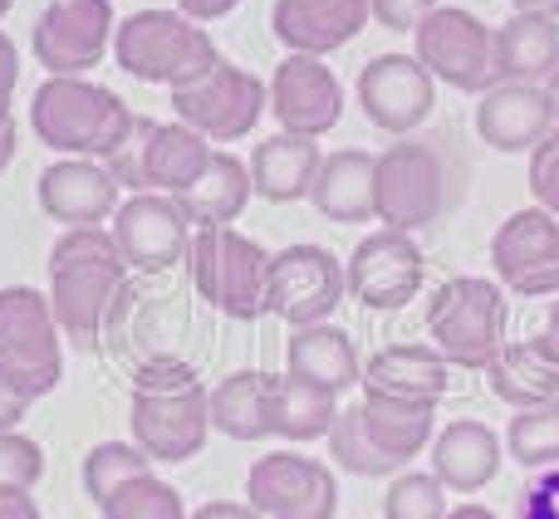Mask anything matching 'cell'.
<instances>
[{
  "instance_id": "42",
  "label": "cell",
  "mask_w": 559,
  "mask_h": 519,
  "mask_svg": "<svg viewBox=\"0 0 559 519\" xmlns=\"http://www.w3.org/2000/svg\"><path fill=\"white\" fill-rule=\"evenodd\" d=\"M432 10H437V0H368V15H373L383 29H397V35L417 29Z\"/></svg>"
},
{
  "instance_id": "19",
  "label": "cell",
  "mask_w": 559,
  "mask_h": 519,
  "mask_svg": "<svg viewBox=\"0 0 559 519\" xmlns=\"http://www.w3.org/2000/svg\"><path fill=\"white\" fill-rule=\"evenodd\" d=\"M271 113L280 133L324 137L344 118V84L314 55H285L271 74Z\"/></svg>"
},
{
  "instance_id": "3",
  "label": "cell",
  "mask_w": 559,
  "mask_h": 519,
  "mask_svg": "<svg viewBox=\"0 0 559 519\" xmlns=\"http://www.w3.org/2000/svg\"><path fill=\"white\" fill-rule=\"evenodd\" d=\"M133 108L84 74H49L29 98V128L59 157H94L104 162L133 128Z\"/></svg>"
},
{
  "instance_id": "15",
  "label": "cell",
  "mask_w": 559,
  "mask_h": 519,
  "mask_svg": "<svg viewBox=\"0 0 559 519\" xmlns=\"http://www.w3.org/2000/svg\"><path fill=\"white\" fill-rule=\"evenodd\" d=\"M427 275V260L417 251V241L407 231H373L354 245V255L344 260L348 299L373 314H397L417 299Z\"/></svg>"
},
{
  "instance_id": "6",
  "label": "cell",
  "mask_w": 559,
  "mask_h": 519,
  "mask_svg": "<svg viewBox=\"0 0 559 519\" xmlns=\"http://www.w3.org/2000/svg\"><path fill=\"white\" fill-rule=\"evenodd\" d=\"M0 373L35 402L49 397L64 377V334L49 294L29 285L0 289Z\"/></svg>"
},
{
  "instance_id": "30",
  "label": "cell",
  "mask_w": 559,
  "mask_h": 519,
  "mask_svg": "<svg viewBox=\"0 0 559 519\" xmlns=\"http://www.w3.org/2000/svg\"><path fill=\"white\" fill-rule=\"evenodd\" d=\"M251 196H255L251 167H246L236 153L216 147V153L206 157L202 177H197L192 186H182L173 202L182 206V216L197 226V231H202V226H231L236 216L251 206Z\"/></svg>"
},
{
  "instance_id": "33",
  "label": "cell",
  "mask_w": 559,
  "mask_h": 519,
  "mask_svg": "<svg viewBox=\"0 0 559 519\" xmlns=\"http://www.w3.org/2000/svg\"><path fill=\"white\" fill-rule=\"evenodd\" d=\"M338 417V393L295 373H271V436L280 442H324Z\"/></svg>"
},
{
  "instance_id": "18",
  "label": "cell",
  "mask_w": 559,
  "mask_h": 519,
  "mask_svg": "<svg viewBox=\"0 0 559 519\" xmlns=\"http://www.w3.org/2000/svg\"><path fill=\"white\" fill-rule=\"evenodd\" d=\"M114 241L123 251L128 269L138 275H167L192 255V231L197 226L182 216V206L163 192H133L114 212Z\"/></svg>"
},
{
  "instance_id": "28",
  "label": "cell",
  "mask_w": 559,
  "mask_h": 519,
  "mask_svg": "<svg viewBox=\"0 0 559 519\" xmlns=\"http://www.w3.org/2000/svg\"><path fill=\"white\" fill-rule=\"evenodd\" d=\"M285 373L309 377V383L329 387V393H348L354 383H364V363H358L354 338L338 324H305L289 328L285 338Z\"/></svg>"
},
{
  "instance_id": "24",
  "label": "cell",
  "mask_w": 559,
  "mask_h": 519,
  "mask_svg": "<svg viewBox=\"0 0 559 519\" xmlns=\"http://www.w3.org/2000/svg\"><path fill=\"white\" fill-rule=\"evenodd\" d=\"M452 387V363L432 343H388L364 363V393L442 402Z\"/></svg>"
},
{
  "instance_id": "23",
  "label": "cell",
  "mask_w": 559,
  "mask_h": 519,
  "mask_svg": "<svg viewBox=\"0 0 559 519\" xmlns=\"http://www.w3.org/2000/svg\"><path fill=\"white\" fill-rule=\"evenodd\" d=\"M501 461H506V442L486 422H472V417H462V422L442 426L432 436V475L456 495L486 491L496 481V471H501Z\"/></svg>"
},
{
  "instance_id": "35",
  "label": "cell",
  "mask_w": 559,
  "mask_h": 519,
  "mask_svg": "<svg viewBox=\"0 0 559 519\" xmlns=\"http://www.w3.org/2000/svg\"><path fill=\"white\" fill-rule=\"evenodd\" d=\"M506 456L525 471H550L559 466V402L525 407L506 426Z\"/></svg>"
},
{
  "instance_id": "1",
  "label": "cell",
  "mask_w": 559,
  "mask_h": 519,
  "mask_svg": "<svg viewBox=\"0 0 559 519\" xmlns=\"http://www.w3.org/2000/svg\"><path fill=\"white\" fill-rule=\"evenodd\" d=\"M128 275L133 269L108 226H74V231H59V241L49 245V304H55L59 334L79 353L98 348Z\"/></svg>"
},
{
  "instance_id": "48",
  "label": "cell",
  "mask_w": 559,
  "mask_h": 519,
  "mask_svg": "<svg viewBox=\"0 0 559 519\" xmlns=\"http://www.w3.org/2000/svg\"><path fill=\"white\" fill-rule=\"evenodd\" d=\"M535 338H540L545 348L559 358V294H555V304H545V314H540V328H531Z\"/></svg>"
},
{
  "instance_id": "32",
  "label": "cell",
  "mask_w": 559,
  "mask_h": 519,
  "mask_svg": "<svg viewBox=\"0 0 559 519\" xmlns=\"http://www.w3.org/2000/svg\"><path fill=\"white\" fill-rule=\"evenodd\" d=\"M364 426L397 466H407L417 451H427L437 436V402H413V397H388V393H364Z\"/></svg>"
},
{
  "instance_id": "54",
  "label": "cell",
  "mask_w": 559,
  "mask_h": 519,
  "mask_svg": "<svg viewBox=\"0 0 559 519\" xmlns=\"http://www.w3.org/2000/svg\"><path fill=\"white\" fill-rule=\"evenodd\" d=\"M511 5H515V10H521V5H525V0H511Z\"/></svg>"
},
{
  "instance_id": "14",
  "label": "cell",
  "mask_w": 559,
  "mask_h": 519,
  "mask_svg": "<svg viewBox=\"0 0 559 519\" xmlns=\"http://www.w3.org/2000/svg\"><path fill=\"white\" fill-rule=\"evenodd\" d=\"M246 505L261 519H334L338 481L319 456L271 451L246 471Z\"/></svg>"
},
{
  "instance_id": "29",
  "label": "cell",
  "mask_w": 559,
  "mask_h": 519,
  "mask_svg": "<svg viewBox=\"0 0 559 519\" xmlns=\"http://www.w3.org/2000/svg\"><path fill=\"white\" fill-rule=\"evenodd\" d=\"M559 69V25L555 15L515 10L496 29V84H545Z\"/></svg>"
},
{
  "instance_id": "17",
  "label": "cell",
  "mask_w": 559,
  "mask_h": 519,
  "mask_svg": "<svg viewBox=\"0 0 559 519\" xmlns=\"http://www.w3.org/2000/svg\"><path fill=\"white\" fill-rule=\"evenodd\" d=\"M358 108L388 137H407L432 118L437 79L417 55H373L358 74Z\"/></svg>"
},
{
  "instance_id": "12",
  "label": "cell",
  "mask_w": 559,
  "mask_h": 519,
  "mask_svg": "<svg viewBox=\"0 0 559 519\" xmlns=\"http://www.w3.org/2000/svg\"><path fill=\"white\" fill-rule=\"evenodd\" d=\"M338 299H348L344 260L324 245H285L271 255L265 269V314H275L280 324L305 328L324 324L338 309Z\"/></svg>"
},
{
  "instance_id": "27",
  "label": "cell",
  "mask_w": 559,
  "mask_h": 519,
  "mask_svg": "<svg viewBox=\"0 0 559 519\" xmlns=\"http://www.w3.org/2000/svg\"><path fill=\"white\" fill-rule=\"evenodd\" d=\"M486 387H491L496 402L515 407H545V402H559V358L540 338H515L496 353V363L486 367Z\"/></svg>"
},
{
  "instance_id": "9",
  "label": "cell",
  "mask_w": 559,
  "mask_h": 519,
  "mask_svg": "<svg viewBox=\"0 0 559 519\" xmlns=\"http://www.w3.org/2000/svg\"><path fill=\"white\" fill-rule=\"evenodd\" d=\"M271 108V84L251 74V69L231 64V59H216L202 79L173 88V113L177 123L197 128L206 143H241L255 133L261 113Z\"/></svg>"
},
{
  "instance_id": "31",
  "label": "cell",
  "mask_w": 559,
  "mask_h": 519,
  "mask_svg": "<svg viewBox=\"0 0 559 519\" xmlns=\"http://www.w3.org/2000/svg\"><path fill=\"white\" fill-rule=\"evenodd\" d=\"M212 412V432L231 436V442H261L271 436V373L261 367H236L206 397Z\"/></svg>"
},
{
  "instance_id": "20",
  "label": "cell",
  "mask_w": 559,
  "mask_h": 519,
  "mask_svg": "<svg viewBox=\"0 0 559 519\" xmlns=\"http://www.w3.org/2000/svg\"><path fill=\"white\" fill-rule=\"evenodd\" d=\"M35 192H39V212L49 221H59L64 231H74V226H104L123 206L118 202V192H123L118 177L104 162H94V157H59V162H49L39 172Z\"/></svg>"
},
{
  "instance_id": "41",
  "label": "cell",
  "mask_w": 559,
  "mask_h": 519,
  "mask_svg": "<svg viewBox=\"0 0 559 519\" xmlns=\"http://www.w3.org/2000/svg\"><path fill=\"white\" fill-rule=\"evenodd\" d=\"M515 519H559V466L535 471V481L521 491Z\"/></svg>"
},
{
  "instance_id": "46",
  "label": "cell",
  "mask_w": 559,
  "mask_h": 519,
  "mask_svg": "<svg viewBox=\"0 0 559 519\" xmlns=\"http://www.w3.org/2000/svg\"><path fill=\"white\" fill-rule=\"evenodd\" d=\"M0 519H45L29 491H0Z\"/></svg>"
},
{
  "instance_id": "49",
  "label": "cell",
  "mask_w": 559,
  "mask_h": 519,
  "mask_svg": "<svg viewBox=\"0 0 559 519\" xmlns=\"http://www.w3.org/2000/svg\"><path fill=\"white\" fill-rule=\"evenodd\" d=\"M15 147H20V123L15 118H5V123H0V172L15 162Z\"/></svg>"
},
{
  "instance_id": "8",
  "label": "cell",
  "mask_w": 559,
  "mask_h": 519,
  "mask_svg": "<svg viewBox=\"0 0 559 519\" xmlns=\"http://www.w3.org/2000/svg\"><path fill=\"white\" fill-rule=\"evenodd\" d=\"M192 285L216 314L236 318V324H255L265 314V269L271 255L241 236L236 226H202L192 231Z\"/></svg>"
},
{
  "instance_id": "52",
  "label": "cell",
  "mask_w": 559,
  "mask_h": 519,
  "mask_svg": "<svg viewBox=\"0 0 559 519\" xmlns=\"http://www.w3.org/2000/svg\"><path fill=\"white\" fill-rule=\"evenodd\" d=\"M521 10H535V15H555L559 20V0H525Z\"/></svg>"
},
{
  "instance_id": "25",
  "label": "cell",
  "mask_w": 559,
  "mask_h": 519,
  "mask_svg": "<svg viewBox=\"0 0 559 519\" xmlns=\"http://www.w3.org/2000/svg\"><path fill=\"white\" fill-rule=\"evenodd\" d=\"M319 137H299V133H275V137H261L251 147V186L261 202H275V206H289V202H309V186L319 177Z\"/></svg>"
},
{
  "instance_id": "40",
  "label": "cell",
  "mask_w": 559,
  "mask_h": 519,
  "mask_svg": "<svg viewBox=\"0 0 559 519\" xmlns=\"http://www.w3.org/2000/svg\"><path fill=\"white\" fill-rule=\"evenodd\" d=\"M531 196L540 212L559 216V128L531 153Z\"/></svg>"
},
{
  "instance_id": "21",
  "label": "cell",
  "mask_w": 559,
  "mask_h": 519,
  "mask_svg": "<svg viewBox=\"0 0 559 519\" xmlns=\"http://www.w3.org/2000/svg\"><path fill=\"white\" fill-rule=\"evenodd\" d=\"M368 0H275L271 29L289 55H334L368 29Z\"/></svg>"
},
{
  "instance_id": "7",
  "label": "cell",
  "mask_w": 559,
  "mask_h": 519,
  "mask_svg": "<svg viewBox=\"0 0 559 519\" xmlns=\"http://www.w3.org/2000/svg\"><path fill=\"white\" fill-rule=\"evenodd\" d=\"M216 153V143H206L197 128L187 123H157V118L138 113L128 137L104 157V167L118 177V186L128 192H163L177 196L182 186H192L202 177L206 157Z\"/></svg>"
},
{
  "instance_id": "11",
  "label": "cell",
  "mask_w": 559,
  "mask_h": 519,
  "mask_svg": "<svg viewBox=\"0 0 559 519\" xmlns=\"http://www.w3.org/2000/svg\"><path fill=\"white\" fill-rule=\"evenodd\" d=\"M413 35H417L413 55L423 59L437 84L476 98L496 84V29L476 10L437 5Z\"/></svg>"
},
{
  "instance_id": "45",
  "label": "cell",
  "mask_w": 559,
  "mask_h": 519,
  "mask_svg": "<svg viewBox=\"0 0 559 519\" xmlns=\"http://www.w3.org/2000/svg\"><path fill=\"white\" fill-rule=\"evenodd\" d=\"M236 5H241V0H177V10H182L187 20H197V25H212V20L231 15Z\"/></svg>"
},
{
  "instance_id": "26",
  "label": "cell",
  "mask_w": 559,
  "mask_h": 519,
  "mask_svg": "<svg viewBox=\"0 0 559 519\" xmlns=\"http://www.w3.org/2000/svg\"><path fill=\"white\" fill-rule=\"evenodd\" d=\"M373 167H378V157L364 153V147H338V153H324L314 186H309L314 212L324 216V221H334V226L373 221Z\"/></svg>"
},
{
  "instance_id": "13",
  "label": "cell",
  "mask_w": 559,
  "mask_h": 519,
  "mask_svg": "<svg viewBox=\"0 0 559 519\" xmlns=\"http://www.w3.org/2000/svg\"><path fill=\"white\" fill-rule=\"evenodd\" d=\"M114 0H49L29 29V55L45 74H88L114 55Z\"/></svg>"
},
{
  "instance_id": "36",
  "label": "cell",
  "mask_w": 559,
  "mask_h": 519,
  "mask_svg": "<svg viewBox=\"0 0 559 519\" xmlns=\"http://www.w3.org/2000/svg\"><path fill=\"white\" fill-rule=\"evenodd\" d=\"M153 471V456L138 442H98L94 451L84 456V491L94 505H104L118 485L138 481V475Z\"/></svg>"
},
{
  "instance_id": "53",
  "label": "cell",
  "mask_w": 559,
  "mask_h": 519,
  "mask_svg": "<svg viewBox=\"0 0 559 519\" xmlns=\"http://www.w3.org/2000/svg\"><path fill=\"white\" fill-rule=\"evenodd\" d=\"M10 10H15V0H0V20H5V15H10Z\"/></svg>"
},
{
  "instance_id": "37",
  "label": "cell",
  "mask_w": 559,
  "mask_h": 519,
  "mask_svg": "<svg viewBox=\"0 0 559 519\" xmlns=\"http://www.w3.org/2000/svg\"><path fill=\"white\" fill-rule=\"evenodd\" d=\"M98 519H187V510H182V495L147 471V475H138V481L118 485V491L98 505Z\"/></svg>"
},
{
  "instance_id": "2",
  "label": "cell",
  "mask_w": 559,
  "mask_h": 519,
  "mask_svg": "<svg viewBox=\"0 0 559 519\" xmlns=\"http://www.w3.org/2000/svg\"><path fill=\"white\" fill-rule=\"evenodd\" d=\"M206 397H212V387L182 358H143L133 373V397H128L133 442L163 466H182L202 456L206 436H212Z\"/></svg>"
},
{
  "instance_id": "4",
  "label": "cell",
  "mask_w": 559,
  "mask_h": 519,
  "mask_svg": "<svg viewBox=\"0 0 559 519\" xmlns=\"http://www.w3.org/2000/svg\"><path fill=\"white\" fill-rule=\"evenodd\" d=\"M222 59L216 39L182 10H133L114 29V64L138 84L182 88Z\"/></svg>"
},
{
  "instance_id": "50",
  "label": "cell",
  "mask_w": 559,
  "mask_h": 519,
  "mask_svg": "<svg viewBox=\"0 0 559 519\" xmlns=\"http://www.w3.org/2000/svg\"><path fill=\"white\" fill-rule=\"evenodd\" d=\"M447 519H496L486 505H456V510H447Z\"/></svg>"
},
{
  "instance_id": "44",
  "label": "cell",
  "mask_w": 559,
  "mask_h": 519,
  "mask_svg": "<svg viewBox=\"0 0 559 519\" xmlns=\"http://www.w3.org/2000/svg\"><path fill=\"white\" fill-rule=\"evenodd\" d=\"M25 412H29V397L0 373V432H15V426L25 422Z\"/></svg>"
},
{
  "instance_id": "43",
  "label": "cell",
  "mask_w": 559,
  "mask_h": 519,
  "mask_svg": "<svg viewBox=\"0 0 559 519\" xmlns=\"http://www.w3.org/2000/svg\"><path fill=\"white\" fill-rule=\"evenodd\" d=\"M15 84H20V49H15V39L0 29V123L5 118H15Z\"/></svg>"
},
{
  "instance_id": "51",
  "label": "cell",
  "mask_w": 559,
  "mask_h": 519,
  "mask_svg": "<svg viewBox=\"0 0 559 519\" xmlns=\"http://www.w3.org/2000/svg\"><path fill=\"white\" fill-rule=\"evenodd\" d=\"M545 98H550V113H555V128H559V69L545 79Z\"/></svg>"
},
{
  "instance_id": "47",
  "label": "cell",
  "mask_w": 559,
  "mask_h": 519,
  "mask_svg": "<svg viewBox=\"0 0 559 519\" xmlns=\"http://www.w3.org/2000/svg\"><path fill=\"white\" fill-rule=\"evenodd\" d=\"M187 519H261V515H255L246 500H206L202 510H192Z\"/></svg>"
},
{
  "instance_id": "5",
  "label": "cell",
  "mask_w": 559,
  "mask_h": 519,
  "mask_svg": "<svg viewBox=\"0 0 559 519\" xmlns=\"http://www.w3.org/2000/svg\"><path fill=\"white\" fill-rule=\"evenodd\" d=\"M506 289L486 275H456L427 304V338L462 373H486L511 338H506Z\"/></svg>"
},
{
  "instance_id": "22",
  "label": "cell",
  "mask_w": 559,
  "mask_h": 519,
  "mask_svg": "<svg viewBox=\"0 0 559 519\" xmlns=\"http://www.w3.org/2000/svg\"><path fill=\"white\" fill-rule=\"evenodd\" d=\"M555 133L545 84H491L476 104V137L491 153H535Z\"/></svg>"
},
{
  "instance_id": "34",
  "label": "cell",
  "mask_w": 559,
  "mask_h": 519,
  "mask_svg": "<svg viewBox=\"0 0 559 519\" xmlns=\"http://www.w3.org/2000/svg\"><path fill=\"white\" fill-rule=\"evenodd\" d=\"M324 442H329V456H334L338 471L358 475V481H383V475H403V466H397L393 456H388L383 446L373 442V436H368L364 407H358V402L338 407V417H334V426H329Z\"/></svg>"
},
{
  "instance_id": "16",
  "label": "cell",
  "mask_w": 559,
  "mask_h": 519,
  "mask_svg": "<svg viewBox=\"0 0 559 519\" xmlns=\"http://www.w3.org/2000/svg\"><path fill=\"white\" fill-rule=\"evenodd\" d=\"M496 285L521 299H555L559 294V216L525 206L506 216L491 236Z\"/></svg>"
},
{
  "instance_id": "10",
  "label": "cell",
  "mask_w": 559,
  "mask_h": 519,
  "mask_svg": "<svg viewBox=\"0 0 559 519\" xmlns=\"http://www.w3.org/2000/svg\"><path fill=\"white\" fill-rule=\"evenodd\" d=\"M447 212V167L437 147L393 143L373 167V221L388 231H423Z\"/></svg>"
},
{
  "instance_id": "38",
  "label": "cell",
  "mask_w": 559,
  "mask_h": 519,
  "mask_svg": "<svg viewBox=\"0 0 559 519\" xmlns=\"http://www.w3.org/2000/svg\"><path fill=\"white\" fill-rule=\"evenodd\" d=\"M383 519H447V485L432 471L393 475L383 495Z\"/></svg>"
},
{
  "instance_id": "39",
  "label": "cell",
  "mask_w": 559,
  "mask_h": 519,
  "mask_svg": "<svg viewBox=\"0 0 559 519\" xmlns=\"http://www.w3.org/2000/svg\"><path fill=\"white\" fill-rule=\"evenodd\" d=\"M45 475V446L25 432H0V491H35Z\"/></svg>"
}]
</instances>
